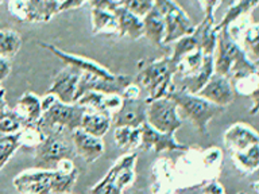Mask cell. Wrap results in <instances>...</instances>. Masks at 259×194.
Returning <instances> with one entry per match:
<instances>
[{
  "label": "cell",
  "mask_w": 259,
  "mask_h": 194,
  "mask_svg": "<svg viewBox=\"0 0 259 194\" xmlns=\"http://www.w3.org/2000/svg\"><path fill=\"white\" fill-rule=\"evenodd\" d=\"M202 194H226V191H224V187L214 179V181H210L204 185Z\"/></svg>",
  "instance_id": "cell-40"
},
{
  "label": "cell",
  "mask_w": 259,
  "mask_h": 194,
  "mask_svg": "<svg viewBox=\"0 0 259 194\" xmlns=\"http://www.w3.org/2000/svg\"><path fill=\"white\" fill-rule=\"evenodd\" d=\"M214 74L235 80L258 73V65L246 56L238 42L232 39L227 28L218 32V43L213 53Z\"/></svg>",
  "instance_id": "cell-3"
},
{
  "label": "cell",
  "mask_w": 259,
  "mask_h": 194,
  "mask_svg": "<svg viewBox=\"0 0 259 194\" xmlns=\"http://www.w3.org/2000/svg\"><path fill=\"white\" fill-rule=\"evenodd\" d=\"M38 46L52 53L53 56L62 61L66 66H72V68L80 70L81 73H91V74H95V76L105 78V80H113V78L116 77V74H113L112 72H109L108 69L104 68L103 65L97 64L96 61L89 60V58H85V57L81 56H74V54H70V53H66L52 43L38 42Z\"/></svg>",
  "instance_id": "cell-14"
},
{
  "label": "cell",
  "mask_w": 259,
  "mask_h": 194,
  "mask_svg": "<svg viewBox=\"0 0 259 194\" xmlns=\"http://www.w3.org/2000/svg\"><path fill=\"white\" fill-rule=\"evenodd\" d=\"M91 18H92V32L93 35H117L119 27L117 20L112 12L105 11L101 8H91Z\"/></svg>",
  "instance_id": "cell-27"
},
{
  "label": "cell",
  "mask_w": 259,
  "mask_h": 194,
  "mask_svg": "<svg viewBox=\"0 0 259 194\" xmlns=\"http://www.w3.org/2000/svg\"><path fill=\"white\" fill-rule=\"evenodd\" d=\"M60 4L58 0H14L8 3V11L20 22L46 23L60 14Z\"/></svg>",
  "instance_id": "cell-10"
},
{
  "label": "cell",
  "mask_w": 259,
  "mask_h": 194,
  "mask_svg": "<svg viewBox=\"0 0 259 194\" xmlns=\"http://www.w3.org/2000/svg\"><path fill=\"white\" fill-rule=\"evenodd\" d=\"M223 153L218 147L206 150L188 149L173 166L174 177L180 187H193L214 181L222 167Z\"/></svg>",
  "instance_id": "cell-2"
},
{
  "label": "cell",
  "mask_w": 259,
  "mask_h": 194,
  "mask_svg": "<svg viewBox=\"0 0 259 194\" xmlns=\"http://www.w3.org/2000/svg\"><path fill=\"white\" fill-rule=\"evenodd\" d=\"M142 23H143V36H146L155 47H162L165 38V22L161 11L155 7V3L151 11L145 18H142Z\"/></svg>",
  "instance_id": "cell-25"
},
{
  "label": "cell",
  "mask_w": 259,
  "mask_h": 194,
  "mask_svg": "<svg viewBox=\"0 0 259 194\" xmlns=\"http://www.w3.org/2000/svg\"><path fill=\"white\" fill-rule=\"evenodd\" d=\"M231 159L238 171L250 175L259 167V146H254L242 153L231 154Z\"/></svg>",
  "instance_id": "cell-31"
},
{
  "label": "cell",
  "mask_w": 259,
  "mask_h": 194,
  "mask_svg": "<svg viewBox=\"0 0 259 194\" xmlns=\"http://www.w3.org/2000/svg\"><path fill=\"white\" fill-rule=\"evenodd\" d=\"M137 153H128L117 158L108 173L89 189L88 194H123L135 181Z\"/></svg>",
  "instance_id": "cell-8"
},
{
  "label": "cell",
  "mask_w": 259,
  "mask_h": 194,
  "mask_svg": "<svg viewBox=\"0 0 259 194\" xmlns=\"http://www.w3.org/2000/svg\"><path fill=\"white\" fill-rule=\"evenodd\" d=\"M85 112V107L62 104L52 94H45L42 100V116L36 123V127L44 136L54 128H64L73 133L80 128L81 119Z\"/></svg>",
  "instance_id": "cell-6"
},
{
  "label": "cell",
  "mask_w": 259,
  "mask_h": 194,
  "mask_svg": "<svg viewBox=\"0 0 259 194\" xmlns=\"http://www.w3.org/2000/svg\"><path fill=\"white\" fill-rule=\"evenodd\" d=\"M197 96L220 108H226L227 105L234 101L235 92L228 78L213 74L205 86L197 93Z\"/></svg>",
  "instance_id": "cell-19"
},
{
  "label": "cell",
  "mask_w": 259,
  "mask_h": 194,
  "mask_svg": "<svg viewBox=\"0 0 259 194\" xmlns=\"http://www.w3.org/2000/svg\"><path fill=\"white\" fill-rule=\"evenodd\" d=\"M23 129V123L16 113L10 109L6 116L0 120V135H14Z\"/></svg>",
  "instance_id": "cell-38"
},
{
  "label": "cell",
  "mask_w": 259,
  "mask_h": 194,
  "mask_svg": "<svg viewBox=\"0 0 259 194\" xmlns=\"http://www.w3.org/2000/svg\"><path fill=\"white\" fill-rule=\"evenodd\" d=\"M202 61H204V54L201 48H197L194 52L182 56L176 62H173L176 66L174 78H184V77H189L197 73L201 68Z\"/></svg>",
  "instance_id": "cell-30"
},
{
  "label": "cell",
  "mask_w": 259,
  "mask_h": 194,
  "mask_svg": "<svg viewBox=\"0 0 259 194\" xmlns=\"http://www.w3.org/2000/svg\"><path fill=\"white\" fill-rule=\"evenodd\" d=\"M0 4H2V2H0Z\"/></svg>",
  "instance_id": "cell-46"
},
{
  "label": "cell",
  "mask_w": 259,
  "mask_h": 194,
  "mask_svg": "<svg viewBox=\"0 0 259 194\" xmlns=\"http://www.w3.org/2000/svg\"><path fill=\"white\" fill-rule=\"evenodd\" d=\"M44 137V133L40 132L36 124L28 125V127L22 129V147L20 149L34 151L42 143Z\"/></svg>",
  "instance_id": "cell-36"
},
{
  "label": "cell",
  "mask_w": 259,
  "mask_h": 194,
  "mask_svg": "<svg viewBox=\"0 0 259 194\" xmlns=\"http://www.w3.org/2000/svg\"><path fill=\"white\" fill-rule=\"evenodd\" d=\"M72 140L76 155L82 158L87 163H93L104 154L103 139L92 136L81 129H76L72 133Z\"/></svg>",
  "instance_id": "cell-22"
},
{
  "label": "cell",
  "mask_w": 259,
  "mask_h": 194,
  "mask_svg": "<svg viewBox=\"0 0 259 194\" xmlns=\"http://www.w3.org/2000/svg\"><path fill=\"white\" fill-rule=\"evenodd\" d=\"M238 194H244V193H242V191H240V193H238Z\"/></svg>",
  "instance_id": "cell-44"
},
{
  "label": "cell",
  "mask_w": 259,
  "mask_h": 194,
  "mask_svg": "<svg viewBox=\"0 0 259 194\" xmlns=\"http://www.w3.org/2000/svg\"><path fill=\"white\" fill-rule=\"evenodd\" d=\"M109 128H111V117L105 116L103 113L93 112L91 109H87V112L82 115L78 129L101 139L108 133Z\"/></svg>",
  "instance_id": "cell-26"
},
{
  "label": "cell",
  "mask_w": 259,
  "mask_h": 194,
  "mask_svg": "<svg viewBox=\"0 0 259 194\" xmlns=\"http://www.w3.org/2000/svg\"><path fill=\"white\" fill-rule=\"evenodd\" d=\"M22 147V131L14 135H0V171Z\"/></svg>",
  "instance_id": "cell-35"
},
{
  "label": "cell",
  "mask_w": 259,
  "mask_h": 194,
  "mask_svg": "<svg viewBox=\"0 0 259 194\" xmlns=\"http://www.w3.org/2000/svg\"><path fill=\"white\" fill-rule=\"evenodd\" d=\"M154 3H155V7L161 11L163 22H165L163 44L174 43L176 40L190 35L194 31L196 26L177 2L158 0Z\"/></svg>",
  "instance_id": "cell-9"
},
{
  "label": "cell",
  "mask_w": 259,
  "mask_h": 194,
  "mask_svg": "<svg viewBox=\"0 0 259 194\" xmlns=\"http://www.w3.org/2000/svg\"><path fill=\"white\" fill-rule=\"evenodd\" d=\"M121 97L116 94H104L99 92H87L77 100L76 104L85 107L93 112L103 113L105 116L112 119L115 113L120 109Z\"/></svg>",
  "instance_id": "cell-21"
},
{
  "label": "cell",
  "mask_w": 259,
  "mask_h": 194,
  "mask_svg": "<svg viewBox=\"0 0 259 194\" xmlns=\"http://www.w3.org/2000/svg\"><path fill=\"white\" fill-rule=\"evenodd\" d=\"M197 48H201V34L200 30L196 26L194 31L188 36H184L181 39H178L174 42L173 44V54L170 56L171 61L176 62L178 58H181L182 56H185L188 53H192Z\"/></svg>",
  "instance_id": "cell-34"
},
{
  "label": "cell",
  "mask_w": 259,
  "mask_h": 194,
  "mask_svg": "<svg viewBox=\"0 0 259 194\" xmlns=\"http://www.w3.org/2000/svg\"><path fill=\"white\" fill-rule=\"evenodd\" d=\"M84 4H87V2H80V0H68V2H61L60 12L72 11V10L82 7Z\"/></svg>",
  "instance_id": "cell-42"
},
{
  "label": "cell",
  "mask_w": 259,
  "mask_h": 194,
  "mask_svg": "<svg viewBox=\"0 0 259 194\" xmlns=\"http://www.w3.org/2000/svg\"><path fill=\"white\" fill-rule=\"evenodd\" d=\"M80 77V70H77L72 66H65L54 77L46 94H52L62 104H76V93Z\"/></svg>",
  "instance_id": "cell-15"
},
{
  "label": "cell",
  "mask_w": 259,
  "mask_h": 194,
  "mask_svg": "<svg viewBox=\"0 0 259 194\" xmlns=\"http://www.w3.org/2000/svg\"><path fill=\"white\" fill-rule=\"evenodd\" d=\"M115 144L125 151H133L139 149L141 144V127L139 128H130V127H120L115 128L113 132Z\"/></svg>",
  "instance_id": "cell-33"
},
{
  "label": "cell",
  "mask_w": 259,
  "mask_h": 194,
  "mask_svg": "<svg viewBox=\"0 0 259 194\" xmlns=\"http://www.w3.org/2000/svg\"><path fill=\"white\" fill-rule=\"evenodd\" d=\"M23 123V128L34 125L42 116V100L38 94L32 92H24L12 109Z\"/></svg>",
  "instance_id": "cell-24"
},
{
  "label": "cell",
  "mask_w": 259,
  "mask_h": 194,
  "mask_svg": "<svg viewBox=\"0 0 259 194\" xmlns=\"http://www.w3.org/2000/svg\"><path fill=\"white\" fill-rule=\"evenodd\" d=\"M76 157L72 132L54 128L45 135L42 143L34 150V166L40 170H56L61 162L73 161Z\"/></svg>",
  "instance_id": "cell-5"
},
{
  "label": "cell",
  "mask_w": 259,
  "mask_h": 194,
  "mask_svg": "<svg viewBox=\"0 0 259 194\" xmlns=\"http://www.w3.org/2000/svg\"><path fill=\"white\" fill-rule=\"evenodd\" d=\"M259 4L258 0H240V2H234L231 3L227 12L222 18L219 23L214 24V31L219 32L220 30L228 28L232 23L242 19L243 16L248 15L252 10Z\"/></svg>",
  "instance_id": "cell-28"
},
{
  "label": "cell",
  "mask_w": 259,
  "mask_h": 194,
  "mask_svg": "<svg viewBox=\"0 0 259 194\" xmlns=\"http://www.w3.org/2000/svg\"><path fill=\"white\" fill-rule=\"evenodd\" d=\"M232 85L235 93H238L243 97H248L252 101V107H251L250 113H256L258 111V86H259V80H258V73L255 74H248V76L239 77L235 80L230 81Z\"/></svg>",
  "instance_id": "cell-29"
},
{
  "label": "cell",
  "mask_w": 259,
  "mask_h": 194,
  "mask_svg": "<svg viewBox=\"0 0 259 194\" xmlns=\"http://www.w3.org/2000/svg\"><path fill=\"white\" fill-rule=\"evenodd\" d=\"M146 123L159 132L174 133L182 125V119L178 115L177 105L167 97H163L147 103Z\"/></svg>",
  "instance_id": "cell-11"
},
{
  "label": "cell",
  "mask_w": 259,
  "mask_h": 194,
  "mask_svg": "<svg viewBox=\"0 0 259 194\" xmlns=\"http://www.w3.org/2000/svg\"><path fill=\"white\" fill-rule=\"evenodd\" d=\"M91 7L101 8L105 11L112 12L117 20V27L119 32L117 36L123 38L127 36L130 39L137 40L143 36V23L141 18H138L125 8H123L119 4V2L115 0H95V2H87Z\"/></svg>",
  "instance_id": "cell-12"
},
{
  "label": "cell",
  "mask_w": 259,
  "mask_h": 194,
  "mask_svg": "<svg viewBox=\"0 0 259 194\" xmlns=\"http://www.w3.org/2000/svg\"><path fill=\"white\" fill-rule=\"evenodd\" d=\"M174 73L176 66L170 56L151 61L146 65L139 62V72L134 84H137L141 90L146 92L145 100L146 103H149L167 97V94L174 89Z\"/></svg>",
  "instance_id": "cell-4"
},
{
  "label": "cell",
  "mask_w": 259,
  "mask_h": 194,
  "mask_svg": "<svg viewBox=\"0 0 259 194\" xmlns=\"http://www.w3.org/2000/svg\"><path fill=\"white\" fill-rule=\"evenodd\" d=\"M167 99L177 105L180 117L188 119L200 133H206L209 121L222 115L224 111V108L204 100L197 94H189L177 89H173L167 94Z\"/></svg>",
  "instance_id": "cell-7"
},
{
  "label": "cell",
  "mask_w": 259,
  "mask_h": 194,
  "mask_svg": "<svg viewBox=\"0 0 259 194\" xmlns=\"http://www.w3.org/2000/svg\"><path fill=\"white\" fill-rule=\"evenodd\" d=\"M153 194H176L177 182L174 177L173 165L169 159H158L153 166Z\"/></svg>",
  "instance_id": "cell-23"
},
{
  "label": "cell",
  "mask_w": 259,
  "mask_h": 194,
  "mask_svg": "<svg viewBox=\"0 0 259 194\" xmlns=\"http://www.w3.org/2000/svg\"><path fill=\"white\" fill-rule=\"evenodd\" d=\"M141 93H142L141 88H139L137 84L131 82V84H130L128 86L123 90L120 97L121 99H128V100H135V99H141Z\"/></svg>",
  "instance_id": "cell-39"
},
{
  "label": "cell",
  "mask_w": 259,
  "mask_h": 194,
  "mask_svg": "<svg viewBox=\"0 0 259 194\" xmlns=\"http://www.w3.org/2000/svg\"><path fill=\"white\" fill-rule=\"evenodd\" d=\"M22 47V36L18 31L11 28L0 30V57L2 58H12L18 54Z\"/></svg>",
  "instance_id": "cell-32"
},
{
  "label": "cell",
  "mask_w": 259,
  "mask_h": 194,
  "mask_svg": "<svg viewBox=\"0 0 259 194\" xmlns=\"http://www.w3.org/2000/svg\"><path fill=\"white\" fill-rule=\"evenodd\" d=\"M224 144L231 154L242 153L259 146L258 132L246 123H235L227 129L223 136Z\"/></svg>",
  "instance_id": "cell-18"
},
{
  "label": "cell",
  "mask_w": 259,
  "mask_h": 194,
  "mask_svg": "<svg viewBox=\"0 0 259 194\" xmlns=\"http://www.w3.org/2000/svg\"><path fill=\"white\" fill-rule=\"evenodd\" d=\"M139 150L142 153L153 150L154 153H163V151H186L188 147L181 143L174 136V133H163L147 123H143L141 127V144Z\"/></svg>",
  "instance_id": "cell-16"
},
{
  "label": "cell",
  "mask_w": 259,
  "mask_h": 194,
  "mask_svg": "<svg viewBox=\"0 0 259 194\" xmlns=\"http://www.w3.org/2000/svg\"><path fill=\"white\" fill-rule=\"evenodd\" d=\"M77 178L73 161H64L56 170H24L14 177L12 185L19 194H70Z\"/></svg>",
  "instance_id": "cell-1"
},
{
  "label": "cell",
  "mask_w": 259,
  "mask_h": 194,
  "mask_svg": "<svg viewBox=\"0 0 259 194\" xmlns=\"http://www.w3.org/2000/svg\"><path fill=\"white\" fill-rule=\"evenodd\" d=\"M8 111H10V109H8L7 100H6V90L2 88L0 89V120L7 115Z\"/></svg>",
  "instance_id": "cell-43"
},
{
  "label": "cell",
  "mask_w": 259,
  "mask_h": 194,
  "mask_svg": "<svg viewBox=\"0 0 259 194\" xmlns=\"http://www.w3.org/2000/svg\"><path fill=\"white\" fill-rule=\"evenodd\" d=\"M11 69L12 68L10 60L0 57V84H2L4 80H7V77L10 76V73H11Z\"/></svg>",
  "instance_id": "cell-41"
},
{
  "label": "cell",
  "mask_w": 259,
  "mask_h": 194,
  "mask_svg": "<svg viewBox=\"0 0 259 194\" xmlns=\"http://www.w3.org/2000/svg\"><path fill=\"white\" fill-rule=\"evenodd\" d=\"M121 107L111 119V128H139L146 121V103L145 97L128 100L121 99Z\"/></svg>",
  "instance_id": "cell-17"
},
{
  "label": "cell",
  "mask_w": 259,
  "mask_h": 194,
  "mask_svg": "<svg viewBox=\"0 0 259 194\" xmlns=\"http://www.w3.org/2000/svg\"><path fill=\"white\" fill-rule=\"evenodd\" d=\"M213 74V56H204L201 68L197 73H194L189 77H184V78H174L173 77L174 89L189 93V94H197Z\"/></svg>",
  "instance_id": "cell-20"
},
{
  "label": "cell",
  "mask_w": 259,
  "mask_h": 194,
  "mask_svg": "<svg viewBox=\"0 0 259 194\" xmlns=\"http://www.w3.org/2000/svg\"><path fill=\"white\" fill-rule=\"evenodd\" d=\"M133 81L125 74H116L113 80H105L101 77H97L91 73H81L78 86H77L76 103L84 93L87 92H99L104 94H116L120 96Z\"/></svg>",
  "instance_id": "cell-13"
},
{
  "label": "cell",
  "mask_w": 259,
  "mask_h": 194,
  "mask_svg": "<svg viewBox=\"0 0 259 194\" xmlns=\"http://www.w3.org/2000/svg\"><path fill=\"white\" fill-rule=\"evenodd\" d=\"M119 4L141 19L145 18L154 7V2L151 0H120Z\"/></svg>",
  "instance_id": "cell-37"
},
{
  "label": "cell",
  "mask_w": 259,
  "mask_h": 194,
  "mask_svg": "<svg viewBox=\"0 0 259 194\" xmlns=\"http://www.w3.org/2000/svg\"><path fill=\"white\" fill-rule=\"evenodd\" d=\"M0 89H2V84H0Z\"/></svg>",
  "instance_id": "cell-45"
}]
</instances>
